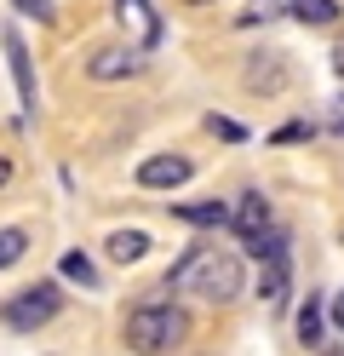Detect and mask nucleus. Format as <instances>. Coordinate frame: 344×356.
<instances>
[{
	"label": "nucleus",
	"mask_w": 344,
	"mask_h": 356,
	"mask_svg": "<svg viewBox=\"0 0 344 356\" xmlns=\"http://www.w3.org/2000/svg\"><path fill=\"white\" fill-rule=\"evenodd\" d=\"M167 287H178V293H201V299H213V305H229V299H241L247 270H241L236 253L213 248V241H195V248L167 270Z\"/></svg>",
	"instance_id": "nucleus-1"
},
{
	"label": "nucleus",
	"mask_w": 344,
	"mask_h": 356,
	"mask_svg": "<svg viewBox=\"0 0 344 356\" xmlns=\"http://www.w3.org/2000/svg\"><path fill=\"white\" fill-rule=\"evenodd\" d=\"M190 310L183 305H172V299H144V305H132L126 310V322H121V339H126V350H138V356H167V350H178L183 339H190Z\"/></svg>",
	"instance_id": "nucleus-2"
},
{
	"label": "nucleus",
	"mask_w": 344,
	"mask_h": 356,
	"mask_svg": "<svg viewBox=\"0 0 344 356\" xmlns=\"http://www.w3.org/2000/svg\"><path fill=\"white\" fill-rule=\"evenodd\" d=\"M58 316H63V287L58 282H35V287H23V293H12L0 305V327L6 333H40Z\"/></svg>",
	"instance_id": "nucleus-3"
},
{
	"label": "nucleus",
	"mask_w": 344,
	"mask_h": 356,
	"mask_svg": "<svg viewBox=\"0 0 344 356\" xmlns=\"http://www.w3.org/2000/svg\"><path fill=\"white\" fill-rule=\"evenodd\" d=\"M0 47H6V70H12V86H17V109H23V121H35V109H40L35 58H29V47H23V35L12 24H6V35H0Z\"/></svg>",
	"instance_id": "nucleus-4"
},
{
	"label": "nucleus",
	"mask_w": 344,
	"mask_h": 356,
	"mask_svg": "<svg viewBox=\"0 0 344 356\" xmlns=\"http://www.w3.org/2000/svg\"><path fill=\"white\" fill-rule=\"evenodd\" d=\"M86 75L92 81H132V75H144V52L138 47H98L86 58Z\"/></svg>",
	"instance_id": "nucleus-5"
},
{
	"label": "nucleus",
	"mask_w": 344,
	"mask_h": 356,
	"mask_svg": "<svg viewBox=\"0 0 344 356\" xmlns=\"http://www.w3.org/2000/svg\"><path fill=\"white\" fill-rule=\"evenodd\" d=\"M190 172H195L190 155H149V161H138V184L144 190H178V184H190Z\"/></svg>",
	"instance_id": "nucleus-6"
},
{
	"label": "nucleus",
	"mask_w": 344,
	"mask_h": 356,
	"mask_svg": "<svg viewBox=\"0 0 344 356\" xmlns=\"http://www.w3.org/2000/svg\"><path fill=\"white\" fill-rule=\"evenodd\" d=\"M252 293H259L264 305H281L287 299V241L270 248V253H259V282H252Z\"/></svg>",
	"instance_id": "nucleus-7"
},
{
	"label": "nucleus",
	"mask_w": 344,
	"mask_h": 356,
	"mask_svg": "<svg viewBox=\"0 0 344 356\" xmlns=\"http://www.w3.org/2000/svg\"><path fill=\"white\" fill-rule=\"evenodd\" d=\"M298 345L304 350L327 345V305H321V293H310L304 305H298Z\"/></svg>",
	"instance_id": "nucleus-8"
},
{
	"label": "nucleus",
	"mask_w": 344,
	"mask_h": 356,
	"mask_svg": "<svg viewBox=\"0 0 344 356\" xmlns=\"http://www.w3.org/2000/svg\"><path fill=\"white\" fill-rule=\"evenodd\" d=\"M229 225H236L241 236H259V230H270V202L259 190H241L236 195V213H229Z\"/></svg>",
	"instance_id": "nucleus-9"
},
{
	"label": "nucleus",
	"mask_w": 344,
	"mask_h": 356,
	"mask_svg": "<svg viewBox=\"0 0 344 356\" xmlns=\"http://www.w3.org/2000/svg\"><path fill=\"white\" fill-rule=\"evenodd\" d=\"M247 86L252 92H281L287 86V63H281V52H259L247 63Z\"/></svg>",
	"instance_id": "nucleus-10"
},
{
	"label": "nucleus",
	"mask_w": 344,
	"mask_h": 356,
	"mask_svg": "<svg viewBox=\"0 0 344 356\" xmlns=\"http://www.w3.org/2000/svg\"><path fill=\"white\" fill-rule=\"evenodd\" d=\"M172 218H178V225H201V230H224L229 225V207L224 202H178Z\"/></svg>",
	"instance_id": "nucleus-11"
},
{
	"label": "nucleus",
	"mask_w": 344,
	"mask_h": 356,
	"mask_svg": "<svg viewBox=\"0 0 344 356\" xmlns=\"http://www.w3.org/2000/svg\"><path fill=\"white\" fill-rule=\"evenodd\" d=\"M104 253H109L115 264H138V259L149 253V236H144V230H115V236L104 241Z\"/></svg>",
	"instance_id": "nucleus-12"
},
{
	"label": "nucleus",
	"mask_w": 344,
	"mask_h": 356,
	"mask_svg": "<svg viewBox=\"0 0 344 356\" xmlns=\"http://www.w3.org/2000/svg\"><path fill=\"white\" fill-rule=\"evenodd\" d=\"M287 12H293L304 29H333V24H338V0H293Z\"/></svg>",
	"instance_id": "nucleus-13"
},
{
	"label": "nucleus",
	"mask_w": 344,
	"mask_h": 356,
	"mask_svg": "<svg viewBox=\"0 0 344 356\" xmlns=\"http://www.w3.org/2000/svg\"><path fill=\"white\" fill-rule=\"evenodd\" d=\"M58 276H63V282H81V287H98V264H92V259L75 248V253L58 259Z\"/></svg>",
	"instance_id": "nucleus-14"
},
{
	"label": "nucleus",
	"mask_w": 344,
	"mask_h": 356,
	"mask_svg": "<svg viewBox=\"0 0 344 356\" xmlns=\"http://www.w3.org/2000/svg\"><path fill=\"white\" fill-rule=\"evenodd\" d=\"M115 6H121V17H138V24H144V47L161 40V17H155L149 0H115Z\"/></svg>",
	"instance_id": "nucleus-15"
},
{
	"label": "nucleus",
	"mask_w": 344,
	"mask_h": 356,
	"mask_svg": "<svg viewBox=\"0 0 344 356\" xmlns=\"http://www.w3.org/2000/svg\"><path fill=\"white\" fill-rule=\"evenodd\" d=\"M23 253H29V230H23V225H6V230H0V270H12Z\"/></svg>",
	"instance_id": "nucleus-16"
},
{
	"label": "nucleus",
	"mask_w": 344,
	"mask_h": 356,
	"mask_svg": "<svg viewBox=\"0 0 344 356\" xmlns=\"http://www.w3.org/2000/svg\"><path fill=\"white\" fill-rule=\"evenodd\" d=\"M206 127H213L218 138H229V144H241V138H247V127H241V121H229V115H206Z\"/></svg>",
	"instance_id": "nucleus-17"
},
{
	"label": "nucleus",
	"mask_w": 344,
	"mask_h": 356,
	"mask_svg": "<svg viewBox=\"0 0 344 356\" xmlns=\"http://www.w3.org/2000/svg\"><path fill=\"white\" fill-rule=\"evenodd\" d=\"M23 17H35V24H52V0H12Z\"/></svg>",
	"instance_id": "nucleus-18"
},
{
	"label": "nucleus",
	"mask_w": 344,
	"mask_h": 356,
	"mask_svg": "<svg viewBox=\"0 0 344 356\" xmlns=\"http://www.w3.org/2000/svg\"><path fill=\"white\" fill-rule=\"evenodd\" d=\"M12 184V155H0V190Z\"/></svg>",
	"instance_id": "nucleus-19"
},
{
	"label": "nucleus",
	"mask_w": 344,
	"mask_h": 356,
	"mask_svg": "<svg viewBox=\"0 0 344 356\" xmlns=\"http://www.w3.org/2000/svg\"><path fill=\"white\" fill-rule=\"evenodd\" d=\"M333 132L344 138V98H338V109H333Z\"/></svg>",
	"instance_id": "nucleus-20"
},
{
	"label": "nucleus",
	"mask_w": 344,
	"mask_h": 356,
	"mask_svg": "<svg viewBox=\"0 0 344 356\" xmlns=\"http://www.w3.org/2000/svg\"><path fill=\"white\" fill-rule=\"evenodd\" d=\"M333 322H338V333H344V293L333 299Z\"/></svg>",
	"instance_id": "nucleus-21"
},
{
	"label": "nucleus",
	"mask_w": 344,
	"mask_h": 356,
	"mask_svg": "<svg viewBox=\"0 0 344 356\" xmlns=\"http://www.w3.org/2000/svg\"><path fill=\"white\" fill-rule=\"evenodd\" d=\"M333 63H338V75H344V52H338V58H333Z\"/></svg>",
	"instance_id": "nucleus-22"
},
{
	"label": "nucleus",
	"mask_w": 344,
	"mask_h": 356,
	"mask_svg": "<svg viewBox=\"0 0 344 356\" xmlns=\"http://www.w3.org/2000/svg\"><path fill=\"white\" fill-rule=\"evenodd\" d=\"M190 6H213V0H190Z\"/></svg>",
	"instance_id": "nucleus-23"
}]
</instances>
